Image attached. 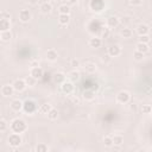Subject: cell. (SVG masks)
<instances>
[{
  "label": "cell",
  "instance_id": "6da1fadb",
  "mask_svg": "<svg viewBox=\"0 0 152 152\" xmlns=\"http://www.w3.org/2000/svg\"><path fill=\"white\" fill-rule=\"evenodd\" d=\"M10 128H11V131H12L13 133H19V134H21V133H24V132L27 129V124H26V121H25L24 119L15 118V119H13V120L11 121Z\"/></svg>",
  "mask_w": 152,
  "mask_h": 152
},
{
  "label": "cell",
  "instance_id": "7a4b0ae2",
  "mask_svg": "<svg viewBox=\"0 0 152 152\" xmlns=\"http://www.w3.org/2000/svg\"><path fill=\"white\" fill-rule=\"evenodd\" d=\"M23 110H24L26 114L32 115V114H34V113L38 110V104H37V102H36L34 100L27 99V100H25V101L23 102Z\"/></svg>",
  "mask_w": 152,
  "mask_h": 152
},
{
  "label": "cell",
  "instance_id": "3957f363",
  "mask_svg": "<svg viewBox=\"0 0 152 152\" xmlns=\"http://www.w3.org/2000/svg\"><path fill=\"white\" fill-rule=\"evenodd\" d=\"M7 141H8V145L13 148V150H15L17 147H19L20 145H21V142H23V139H21V135L19 134V133H11L10 135H8V138H7Z\"/></svg>",
  "mask_w": 152,
  "mask_h": 152
},
{
  "label": "cell",
  "instance_id": "277c9868",
  "mask_svg": "<svg viewBox=\"0 0 152 152\" xmlns=\"http://www.w3.org/2000/svg\"><path fill=\"white\" fill-rule=\"evenodd\" d=\"M104 7H106L104 0H90V2H89V8L95 13L102 12L104 10Z\"/></svg>",
  "mask_w": 152,
  "mask_h": 152
},
{
  "label": "cell",
  "instance_id": "5b68a950",
  "mask_svg": "<svg viewBox=\"0 0 152 152\" xmlns=\"http://www.w3.org/2000/svg\"><path fill=\"white\" fill-rule=\"evenodd\" d=\"M115 100H116V102L120 103V104H126V103H128V102L131 101V94H129L127 90H120V91L116 94Z\"/></svg>",
  "mask_w": 152,
  "mask_h": 152
},
{
  "label": "cell",
  "instance_id": "8992f818",
  "mask_svg": "<svg viewBox=\"0 0 152 152\" xmlns=\"http://www.w3.org/2000/svg\"><path fill=\"white\" fill-rule=\"evenodd\" d=\"M74 89H75V87H74V83L71 81H66L65 80L63 83H61V90H62V93H64L66 95L72 94Z\"/></svg>",
  "mask_w": 152,
  "mask_h": 152
},
{
  "label": "cell",
  "instance_id": "52a82bcc",
  "mask_svg": "<svg viewBox=\"0 0 152 152\" xmlns=\"http://www.w3.org/2000/svg\"><path fill=\"white\" fill-rule=\"evenodd\" d=\"M12 86H13V89L15 90V91H24L25 89H26V87H27V84H26V82H25V80L24 78H17V80H14V82L12 83Z\"/></svg>",
  "mask_w": 152,
  "mask_h": 152
},
{
  "label": "cell",
  "instance_id": "ba28073f",
  "mask_svg": "<svg viewBox=\"0 0 152 152\" xmlns=\"http://www.w3.org/2000/svg\"><path fill=\"white\" fill-rule=\"evenodd\" d=\"M121 53V48L118 44H113L108 48V56L109 57H118Z\"/></svg>",
  "mask_w": 152,
  "mask_h": 152
},
{
  "label": "cell",
  "instance_id": "9c48e42d",
  "mask_svg": "<svg viewBox=\"0 0 152 152\" xmlns=\"http://www.w3.org/2000/svg\"><path fill=\"white\" fill-rule=\"evenodd\" d=\"M119 24H120V19H119L118 17H115V15H110V17H108L107 20H106V26L109 27V28H114V27H116Z\"/></svg>",
  "mask_w": 152,
  "mask_h": 152
},
{
  "label": "cell",
  "instance_id": "30bf717a",
  "mask_svg": "<svg viewBox=\"0 0 152 152\" xmlns=\"http://www.w3.org/2000/svg\"><path fill=\"white\" fill-rule=\"evenodd\" d=\"M31 18H32V15L28 10H21L19 12V20L21 23H28L31 20Z\"/></svg>",
  "mask_w": 152,
  "mask_h": 152
},
{
  "label": "cell",
  "instance_id": "8fae6325",
  "mask_svg": "<svg viewBox=\"0 0 152 152\" xmlns=\"http://www.w3.org/2000/svg\"><path fill=\"white\" fill-rule=\"evenodd\" d=\"M30 75H31L33 78L39 80V78H42V76H43V69H42L39 65L32 66L31 70H30Z\"/></svg>",
  "mask_w": 152,
  "mask_h": 152
},
{
  "label": "cell",
  "instance_id": "7c38bea8",
  "mask_svg": "<svg viewBox=\"0 0 152 152\" xmlns=\"http://www.w3.org/2000/svg\"><path fill=\"white\" fill-rule=\"evenodd\" d=\"M135 31H137V33H138L139 36L148 34V33H150V26L146 25V24H142V23H141V24H139V25L137 26Z\"/></svg>",
  "mask_w": 152,
  "mask_h": 152
},
{
  "label": "cell",
  "instance_id": "4fadbf2b",
  "mask_svg": "<svg viewBox=\"0 0 152 152\" xmlns=\"http://www.w3.org/2000/svg\"><path fill=\"white\" fill-rule=\"evenodd\" d=\"M13 91H14V89H13L12 84H5L1 88V95L5 96V97H8V96L13 95Z\"/></svg>",
  "mask_w": 152,
  "mask_h": 152
},
{
  "label": "cell",
  "instance_id": "5bb4252c",
  "mask_svg": "<svg viewBox=\"0 0 152 152\" xmlns=\"http://www.w3.org/2000/svg\"><path fill=\"white\" fill-rule=\"evenodd\" d=\"M88 44H89L90 48H93V49H97V48H100V46L102 45V39H101L100 37H91V38L89 39Z\"/></svg>",
  "mask_w": 152,
  "mask_h": 152
},
{
  "label": "cell",
  "instance_id": "9a60e30c",
  "mask_svg": "<svg viewBox=\"0 0 152 152\" xmlns=\"http://www.w3.org/2000/svg\"><path fill=\"white\" fill-rule=\"evenodd\" d=\"M45 56H46V59H48L49 62H56L57 58H58V53H57V51H56L55 49H49V50L46 51Z\"/></svg>",
  "mask_w": 152,
  "mask_h": 152
},
{
  "label": "cell",
  "instance_id": "2e32d148",
  "mask_svg": "<svg viewBox=\"0 0 152 152\" xmlns=\"http://www.w3.org/2000/svg\"><path fill=\"white\" fill-rule=\"evenodd\" d=\"M11 109L13 112H20V110H23V102L19 99H14L11 102Z\"/></svg>",
  "mask_w": 152,
  "mask_h": 152
},
{
  "label": "cell",
  "instance_id": "e0dca14e",
  "mask_svg": "<svg viewBox=\"0 0 152 152\" xmlns=\"http://www.w3.org/2000/svg\"><path fill=\"white\" fill-rule=\"evenodd\" d=\"M39 10H40L42 13L48 14V13H50V12L52 11V4H51L50 1H45V2H43V4L40 5Z\"/></svg>",
  "mask_w": 152,
  "mask_h": 152
},
{
  "label": "cell",
  "instance_id": "ac0fdd59",
  "mask_svg": "<svg viewBox=\"0 0 152 152\" xmlns=\"http://www.w3.org/2000/svg\"><path fill=\"white\" fill-rule=\"evenodd\" d=\"M135 50H137V51H139V52H142V53L145 55L146 52H148L150 46H148V44H146V43L138 42V43H137V45H135Z\"/></svg>",
  "mask_w": 152,
  "mask_h": 152
},
{
  "label": "cell",
  "instance_id": "d6986e66",
  "mask_svg": "<svg viewBox=\"0 0 152 152\" xmlns=\"http://www.w3.org/2000/svg\"><path fill=\"white\" fill-rule=\"evenodd\" d=\"M11 28V23L8 19H0V32L10 31Z\"/></svg>",
  "mask_w": 152,
  "mask_h": 152
},
{
  "label": "cell",
  "instance_id": "ffe728a7",
  "mask_svg": "<svg viewBox=\"0 0 152 152\" xmlns=\"http://www.w3.org/2000/svg\"><path fill=\"white\" fill-rule=\"evenodd\" d=\"M52 80H53L55 83L61 84V83H63V82L65 81V75H64L63 72H56V74H53Z\"/></svg>",
  "mask_w": 152,
  "mask_h": 152
},
{
  "label": "cell",
  "instance_id": "44dd1931",
  "mask_svg": "<svg viewBox=\"0 0 152 152\" xmlns=\"http://www.w3.org/2000/svg\"><path fill=\"white\" fill-rule=\"evenodd\" d=\"M80 76H81V74H80V71H78V70H76V69L71 70V71L68 74V77H69V80H70L71 82L78 81V80H80Z\"/></svg>",
  "mask_w": 152,
  "mask_h": 152
},
{
  "label": "cell",
  "instance_id": "7402d4cb",
  "mask_svg": "<svg viewBox=\"0 0 152 152\" xmlns=\"http://www.w3.org/2000/svg\"><path fill=\"white\" fill-rule=\"evenodd\" d=\"M69 21H70V15L69 14H59L58 15V23L61 25L65 26V25L69 24Z\"/></svg>",
  "mask_w": 152,
  "mask_h": 152
},
{
  "label": "cell",
  "instance_id": "603a6c76",
  "mask_svg": "<svg viewBox=\"0 0 152 152\" xmlns=\"http://www.w3.org/2000/svg\"><path fill=\"white\" fill-rule=\"evenodd\" d=\"M94 97H95V93H94V90L87 89V90L83 91V99H84L86 101H91V100H94Z\"/></svg>",
  "mask_w": 152,
  "mask_h": 152
},
{
  "label": "cell",
  "instance_id": "cb8c5ba5",
  "mask_svg": "<svg viewBox=\"0 0 152 152\" xmlns=\"http://www.w3.org/2000/svg\"><path fill=\"white\" fill-rule=\"evenodd\" d=\"M112 139H113V146H121L122 142H124V137L120 135V134L113 135Z\"/></svg>",
  "mask_w": 152,
  "mask_h": 152
},
{
  "label": "cell",
  "instance_id": "d4e9b609",
  "mask_svg": "<svg viewBox=\"0 0 152 152\" xmlns=\"http://www.w3.org/2000/svg\"><path fill=\"white\" fill-rule=\"evenodd\" d=\"M59 14H70V6L68 4H62L58 7Z\"/></svg>",
  "mask_w": 152,
  "mask_h": 152
},
{
  "label": "cell",
  "instance_id": "484cf974",
  "mask_svg": "<svg viewBox=\"0 0 152 152\" xmlns=\"http://www.w3.org/2000/svg\"><path fill=\"white\" fill-rule=\"evenodd\" d=\"M51 108H52V106H51L50 103H43V104H40V106L38 107V112L42 113V114H48V112H49Z\"/></svg>",
  "mask_w": 152,
  "mask_h": 152
},
{
  "label": "cell",
  "instance_id": "4316f807",
  "mask_svg": "<svg viewBox=\"0 0 152 152\" xmlns=\"http://www.w3.org/2000/svg\"><path fill=\"white\" fill-rule=\"evenodd\" d=\"M12 38V33L11 31H5V32H0V40L2 42H8Z\"/></svg>",
  "mask_w": 152,
  "mask_h": 152
},
{
  "label": "cell",
  "instance_id": "83f0119b",
  "mask_svg": "<svg viewBox=\"0 0 152 152\" xmlns=\"http://www.w3.org/2000/svg\"><path fill=\"white\" fill-rule=\"evenodd\" d=\"M48 118H49L50 120H56V119L58 118V110L52 107V108L48 112Z\"/></svg>",
  "mask_w": 152,
  "mask_h": 152
},
{
  "label": "cell",
  "instance_id": "f1b7e54d",
  "mask_svg": "<svg viewBox=\"0 0 152 152\" xmlns=\"http://www.w3.org/2000/svg\"><path fill=\"white\" fill-rule=\"evenodd\" d=\"M50 148H49V146L46 145V144H44V142H39L36 147H34V151H37V152H46V151H49Z\"/></svg>",
  "mask_w": 152,
  "mask_h": 152
},
{
  "label": "cell",
  "instance_id": "f546056e",
  "mask_svg": "<svg viewBox=\"0 0 152 152\" xmlns=\"http://www.w3.org/2000/svg\"><path fill=\"white\" fill-rule=\"evenodd\" d=\"M120 34H121L124 38H131L132 34H133V32H132L131 28H128V27H124V28L120 31Z\"/></svg>",
  "mask_w": 152,
  "mask_h": 152
},
{
  "label": "cell",
  "instance_id": "4dcf8cb0",
  "mask_svg": "<svg viewBox=\"0 0 152 152\" xmlns=\"http://www.w3.org/2000/svg\"><path fill=\"white\" fill-rule=\"evenodd\" d=\"M110 34V28L104 26V27H101V32H100V38H108Z\"/></svg>",
  "mask_w": 152,
  "mask_h": 152
},
{
  "label": "cell",
  "instance_id": "1f68e13d",
  "mask_svg": "<svg viewBox=\"0 0 152 152\" xmlns=\"http://www.w3.org/2000/svg\"><path fill=\"white\" fill-rule=\"evenodd\" d=\"M84 69H86L87 72L93 74V72L96 71V64H95V63H87L86 66H84Z\"/></svg>",
  "mask_w": 152,
  "mask_h": 152
},
{
  "label": "cell",
  "instance_id": "d6a6232c",
  "mask_svg": "<svg viewBox=\"0 0 152 152\" xmlns=\"http://www.w3.org/2000/svg\"><path fill=\"white\" fill-rule=\"evenodd\" d=\"M103 145L106 147H112L113 146V139H112V135H106L103 138Z\"/></svg>",
  "mask_w": 152,
  "mask_h": 152
},
{
  "label": "cell",
  "instance_id": "836d02e7",
  "mask_svg": "<svg viewBox=\"0 0 152 152\" xmlns=\"http://www.w3.org/2000/svg\"><path fill=\"white\" fill-rule=\"evenodd\" d=\"M140 110H141L142 114H151L152 107H151V104H142L141 108H140Z\"/></svg>",
  "mask_w": 152,
  "mask_h": 152
},
{
  "label": "cell",
  "instance_id": "e575fe53",
  "mask_svg": "<svg viewBox=\"0 0 152 152\" xmlns=\"http://www.w3.org/2000/svg\"><path fill=\"white\" fill-rule=\"evenodd\" d=\"M8 129V122L4 119H0V132H5Z\"/></svg>",
  "mask_w": 152,
  "mask_h": 152
},
{
  "label": "cell",
  "instance_id": "d590c367",
  "mask_svg": "<svg viewBox=\"0 0 152 152\" xmlns=\"http://www.w3.org/2000/svg\"><path fill=\"white\" fill-rule=\"evenodd\" d=\"M24 80H25L26 84H27V86H30V87L34 86V84H36V82H37V80H36V78H33L31 75H30V76H27V77H26V78H24Z\"/></svg>",
  "mask_w": 152,
  "mask_h": 152
},
{
  "label": "cell",
  "instance_id": "8d00e7d4",
  "mask_svg": "<svg viewBox=\"0 0 152 152\" xmlns=\"http://www.w3.org/2000/svg\"><path fill=\"white\" fill-rule=\"evenodd\" d=\"M133 58H134L135 61H142V59H144V53L135 50L134 53H133Z\"/></svg>",
  "mask_w": 152,
  "mask_h": 152
},
{
  "label": "cell",
  "instance_id": "74e56055",
  "mask_svg": "<svg viewBox=\"0 0 152 152\" xmlns=\"http://www.w3.org/2000/svg\"><path fill=\"white\" fill-rule=\"evenodd\" d=\"M139 42L148 44V43H150V37H148V34H142V36H139Z\"/></svg>",
  "mask_w": 152,
  "mask_h": 152
},
{
  "label": "cell",
  "instance_id": "f35d334b",
  "mask_svg": "<svg viewBox=\"0 0 152 152\" xmlns=\"http://www.w3.org/2000/svg\"><path fill=\"white\" fill-rule=\"evenodd\" d=\"M10 18H11L10 12H7V11H1L0 12V19H8L10 20Z\"/></svg>",
  "mask_w": 152,
  "mask_h": 152
},
{
  "label": "cell",
  "instance_id": "ab89813d",
  "mask_svg": "<svg viewBox=\"0 0 152 152\" xmlns=\"http://www.w3.org/2000/svg\"><path fill=\"white\" fill-rule=\"evenodd\" d=\"M70 65H71L74 69H76V68H78V66H80V61H78V59H76V58H74V59H71V61H70Z\"/></svg>",
  "mask_w": 152,
  "mask_h": 152
},
{
  "label": "cell",
  "instance_id": "60d3db41",
  "mask_svg": "<svg viewBox=\"0 0 152 152\" xmlns=\"http://www.w3.org/2000/svg\"><path fill=\"white\" fill-rule=\"evenodd\" d=\"M129 4L132 6H140L142 4V0H129Z\"/></svg>",
  "mask_w": 152,
  "mask_h": 152
},
{
  "label": "cell",
  "instance_id": "b9f144b4",
  "mask_svg": "<svg viewBox=\"0 0 152 152\" xmlns=\"http://www.w3.org/2000/svg\"><path fill=\"white\" fill-rule=\"evenodd\" d=\"M77 1H78V0H66V4H68L69 6H72V5H76Z\"/></svg>",
  "mask_w": 152,
  "mask_h": 152
},
{
  "label": "cell",
  "instance_id": "7bdbcfd3",
  "mask_svg": "<svg viewBox=\"0 0 152 152\" xmlns=\"http://www.w3.org/2000/svg\"><path fill=\"white\" fill-rule=\"evenodd\" d=\"M131 21V19H129V17H125V18H122V24L125 23V24H128Z\"/></svg>",
  "mask_w": 152,
  "mask_h": 152
},
{
  "label": "cell",
  "instance_id": "ee69618b",
  "mask_svg": "<svg viewBox=\"0 0 152 152\" xmlns=\"http://www.w3.org/2000/svg\"><path fill=\"white\" fill-rule=\"evenodd\" d=\"M28 1V4H31V5H36L37 2H38V0H27Z\"/></svg>",
  "mask_w": 152,
  "mask_h": 152
},
{
  "label": "cell",
  "instance_id": "f6af8a7d",
  "mask_svg": "<svg viewBox=\"0 0 152 152\" xmlns=\"http://www.w3.org/2000/svg\"><path fill=\"white\" fill-rule=\"evenodd\" d=\"M72 102H74V103H80L78 97H72Z\"/></svg>",
  "mask_w": 152,
  "mask_h": 152
},
{
  "label": "cell",
  "instance_id": "bcb514c9",
  "mask_svg": "<svg viewBox=\"0 0 152 152\" xmlns=\"http://www.w3.org/2000/svg\"><path fill=\"white\" fill-rule=\"evenodd\" d=\"M131 109H132V110H134V109H135V106H134V104H133V106H131Z\"/></svg>",
  "mask_w": 152,
  "mask_h": 152
},
{
  "label": "cell",
  "instance_id": "7dc6e473",
  "mask_svg": "<svg viewBox=\"0 0 152 152\" xmlns=\"http://www.w3.org/2000/svg\"><path fill=\"white\" fill-rule=\"evenodd\" d=\"M50 1H57V0H50Z\"/></svg>",
  "mask_w": 152,
  "mask_h": 152
}]
</instances>
